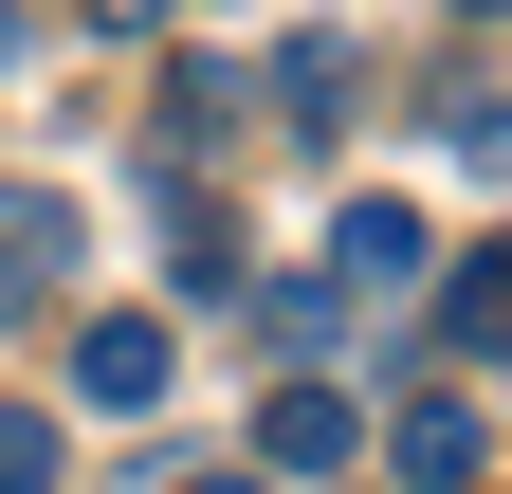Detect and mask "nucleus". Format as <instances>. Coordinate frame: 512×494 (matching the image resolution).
Returning <instances> with one entry per match:
<instances>
[{"mask_svg":"<svg viewBox=\"0 0 512 494\" xmlns=\"http://www.w3.org/2000/svg\"><path fill=\"white\" fill-rule=\"evenodd\" d=\"M0 55H19V0H0Z\"/></svg>","mask_w":512,"mask_h":494,"instance_id":"12","label":"nucleus"},{"mask_svg":"<svg viewBox=\"0 0 512 494\" xmlns=\"http://www.w3.org/2000/svg\"><path fill=\"white\" fill-rule=\"evenodd\" d=\"M183 494H275V476H238V458H220V476H183Z\"/></svg>","mask_w":512,"mask_h":494,"instance_id":"11","label":"nucleus"},{"mask_svg":"<svg viewBox=\"0 0 512 494\" xmlns=\"http://www.w3.org/2000/svg\"><path fill=\"white\" fill-rule=\"evenodd\" d=\"M403 275H439V238H421L403 202H348V220H330V293H403Z\"/></svg>","mask_w":512,"mask_h":494,"instance_id":"3","label":"nucleus"},{"mask_svg":"<svg viewBox=\"0 0 512 494\" xmlns=\"http://www.w3.org/2000/svg\"><path fill=\"white\" fill-rule=\"evenodd\" d=\"M439 348L494 366V257H439Z\"/></svg>","mask_w":512,"mask_h":494,"instance_id":"7","label":"nucleus"},{"mask_svg":"<svg viewBox=\"0 0 512 494\" xmlns=\"http://www.w3.org/2000/svg\"><path fill=\"white\" fill-rule=\"evenodd\" d=\"M330 458H366L348 385H275V403H256V476H330Z\"/></svg>","mask_w":512,"mask_h":494,"instance_id":"2","label":"nucleus"},{"mask_svg":"<svg viewBox=\"0 0 512 494\" xmlns=\"http://www.w3.org/2000/svg\"><path fill=\"white\" fill-rule=\"evenodd\" d=\"M275 92H293V129H330V110H348V37H293V55H275Z\"/></svg>","mask_w":512,"mask_h":494,"instance_id":"8","label":"nucleus"},{"mask_svg":"<svg viewBox=\"0 0 512 494\" xmlns=\"http://www.w3.org/2000/svg\"><path fill=\"white\" fill-rule=\"evenodd\" d=\"M256 330H275V348H330L348 293H330V275H256Z\"/></svg>","mask_w":512,"mask_h":494,"instance_id":"6","label":"nucleus"},{"mask_svg":"<svg viewBox=\"0 0 512 494\" xmlns=\"http://www.w3.org/2000/svg\"><path fill=\"white\" fill-rule=\"evenodd\" d=\"M183 19V0H92V37H165Z\"/></svg>","mask_w":512,"mask_h":494,"instance_id":"10","label":"nucleus"},{"mask_svg":"<svg viewBox=\"0 0 512 494\" xmlns=\"http://www.w3.org/2000/svg\"><path fill=\"white\" fill-rule=\"evenodd\" d=\"M0 494H55V421L37 403H0Z\"/></svg>","mask_w":512,"mask_h":494,"instance_id":"9","label":"nucleus"},{"mask_svg":"<svg viewBox=\"0 0 512 494\" xmlns=\"http://www.w3.org/2000/svg\"><path fill=\"white\" fill-rule=\"evenodd\" d=\"M165 403V312H92V421Z\"/></svg>","mask_w":512,"mask_h":494,"instance_id":"4","label":"nucleus"},{"mask_svg":"<svg viewBox=\"0 0 512 494\" xmlns=\"http://www.w3.org/2000/svg\"><path fill=\"white\" fill-rule=\"evenodd\" d=\"M55 257H74V202H0V312H37Z\"/></svg>","mask_w":512,"mask_h":494,"instance_id":"5","label":"nucleus"},{"mask_svg":"<svg viewBox=\"0 0 512 494\" xmlns=\"http://www.w3.org/2000/svg\"><path fill=\"white\" fill-rule=\"evenodd\" d=\"M384 458H403L421 494H476V476H494V421H476V385H439V403H403V421H384Z\"/></svg>","mask_w":512,"mask_h":494,"instance_id":"1","label":"nucleus"}]
</instances>
